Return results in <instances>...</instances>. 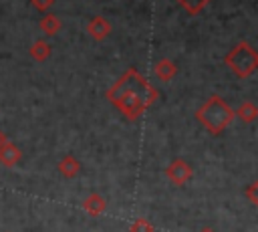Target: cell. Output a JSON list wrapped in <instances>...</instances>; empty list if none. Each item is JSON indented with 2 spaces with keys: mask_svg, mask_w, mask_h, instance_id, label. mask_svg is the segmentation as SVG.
Listing matches in <instances>:
<instances>
[{
  "mask_svg": "<svg viewBox=\"0 0 258 232\" xmlns=\"http://www.w3.org/2000/svg\"><path fill=\"white\" fill-rule=\"evenodd\" d=\"M107 99L131 121H137L143 111L157 99V91L137 73V69H127L121 79L107 91Z\"/></svg>",
  "mask_w": 258,
  "mask_h": 232,
  "instance_id": "6da1fadb",
  "label": "cell"
},
{
  "mask_svg": "<svg viewBox=\"0 0 258 232\" xmlns=\"http://www.w3.org/2000/svg\"><path fill=\"white\" fill-rule=\"evenodd\" d=\"M196 119L202 123V127L206 131H210L212 135H220L234 121V109L220 95H212L196 111Z\"/></svg>",
  "mask_w": 258,
  "mask_h": 232,
  "instance_id": "7a4b0ae2",
  "label": "cell"
},
{
  "mask_svg": "<svg viewBox=\"0 0 258 232\" xmlns=\"http://www.w3.org/2000/svg\"><path fill=\"white\" fill-rule=\"evenodd\" d=\"M224 63L236 73V77L246 79L258 67V52H256V48L250 42L242 40L224 56Z\"/></svg>",
  "mask_w": 258,
  "mask_h": 232,
  "instance_id": "3957f363",
  "label": "cell"
},
{
  "mask_svg": "<svg viewBox=\"0 0 258 232\" xmlns=\"http://www.w3.org/2000/svg\"><path fill=\"white\" fill-rule=\"evenodd\" d=\"M165 176H167V180H169L173 186H185V184L191 180L194 169H191V165H189L185 159L175 157V159L169 161V165L165 167Z\"/></svg>",
  "mask_w": 258,
  "mask_h": 232,
  "instance_id": "277c9868",
  "label": "cell"
},
{
  "mask_svg": "<svg viewBox=\"0 0 258 232\" xmlns=\"http://www.w3.org/2000/svg\"><path fill=\"white\" fill-rule=\"evenodd\" d=\"M22 159V151L16 143H12L10 139H6L2 145H0V163L6 165V167H14L18 161Z\"/></svg>",
  "mask_w": 258,
  "mask_h": 232,
  "instance_id": "5b68a950",
  "label": "cell"
},
{
  "mask_svg": "<svg viewBox=\"0 0 258 232\" xmlns=\"http://www.w3.org/2000/svg\"><path fill=\"white\" fill-rule=\"evenodd\" d=\"M83 210H85L89 216L97 218V216H101V214L107 210V200H105L101 194L93 192V194H89V196L83 200Z\"/></svg>",
  "mask_w": 258,
  "mask_h": 232,
  "instance_id": "8992f818",
  "label": "cell"
},
{
  "mask_svg": "<svg viewBox=\"0 0 258 232\" xmlns=\"http://www.w3.org/2000/svg\"><path fill=\"white\" fill-rule=\"evenodd\" d=\"M87 30H89V34H91L95 40H103V38H107L109 32H111V22H109L107 18H103V16H95V18L89 22Z\"/></svg>",
  "mask_w": 258,
  "mask_h": 232,
  "instance_id": "52a82bcc",
  "label": "cell"
},
{
  "mask_svg": "<svg viewBox=\"0 0 258 232\" xmlns=\"http://www.w3.org/2000/svg\"><path fill=\"white\" fill-rule=\"evenodd\" d=\"M79 171H81V161H79L75 155H64V157H60V161H58V173H60L64 180H73Z\"/></svg>",
  "mask_w": 258,
  "mask_h": 232,
  "instance_id": "ba28073f",
  "label": "cell"
},
{
  "mask_svg": "<svg viewBox=\"0 0 258 232\" xmlns=\"http://www.w3.org/2000/svg\"><path fill=\"white\" fill-rule=\"evenodd\" d=\"M153 73H155V77H157L159 81L167 83V81H171V79L175 77L177 67H175V63H173V61H169V59H161V61H157V63H155Z\"/></svg>",
  "mask_w": 258,
  "mask_h": 232,
  "instance_id": "9c48e42d",
  "label": "cell"
},
{
  "mask_svg": "<svg viewBox=\"0 0 258 232\" xmlns=\"http://www.w3.org/2000/svg\"><path fill=\"white\" fill-rule=\"evenodd\" d=\"M234 117H240L242 123H252V121H256V117H258V107H256L252 101H244V103H240V107L234 111Z\"/></svg>",
  "mask_w": 258,
  "mask_h": 232,
  "instance_id": "30bf717a",
  "label": "cell"
},
{
  "mask_svg": "<svg viewBox=\"0 0 258 232\" xmlns=\"http://www.w3.org/2000/svg\"><path fill=\"white\" fill-rule=\"evenodd\" d=\"M60 18L56 16V14H52V12H48L42 20H40V30L44 32V34H48V36H52V34H56L58 30H60Z\"/></svg>",
  "mask_w": 258,
  "mask_h": 232,
  "instance_id": "8fae6325",
  "label": "cell"
},
{
  "mask_svg": "<svg viewBox=\"0 0 258 232\" xmlns=\"http://www.w3.org/2000/svg\"><path fill=\"white\" fill-rule=\"evenodd\" d=\"M30 56L34 59V61H38V63H42V61H46L48 56H50V44L46 42V40H36V42H32V46H30Z\"/></svg>",
  "mask_w": 258,
  "mask_h": 232,
  "instance_id": "7c38bea8",
  "label": "cell"
},
{
  "mask_svg": "<svg viewBox=\"0 0 258 232\" xmlns=\"http://www.w3.org/2000/svg\"><path fill=\"white\" fill-rule=\"evenodd\" d=\"M181 8H185L189 14H198V12H202L212 0H175Z\"/></svg>",
  "mask_w": 258,
  "mask_h": 232,
  "instance_id": "4fadbf2b",
  "label": "cell"
},
{
  "mask_svg": "<svg viewBox=\"0 0 258 232\" xmlns=\"http://www.w3.org/2000/svg\"><path fill=\"white\" fill-rule=\"evenodd\" d=\"M129 232H155V226L145 218H135L129 226Z\"/></svg>",
  "mask_w": 258,
  "mask_h": 232,
  "instance_id": "5bb4252c",
  "label": "cell"
},
{
  "mask_svg": "<svg viewBox=\"0 0 258 232\" xmlns=\"http://www.w3.org/2000/svg\"><path fill=\"white\" fill-rule=\"evenodd\" d=\"M256 190H258V184H256V182H252V184L246 188V198L250 200V204H252V206H256V204H258V196H256Z\"/></svg>",
  "mask_w": 258,
  "mask_h": 232,
  "instance_id": "9a60e30c",
  "label": "cell"
},
{
  "mask_svg": "<svg viewBox=\"0 0 258 232\" xmlns=\"http://www.w3.org/2000/svg\"><path fill=\"white\" fill-rule=\"evenodd\" d=\"M30 4L36 8V10H40V12H46L52 4H54V0H30Z\"/></svg>",
  "mask_w": 258,
  "mask_h": 232,
  "instance_id": "2e32d148",
  "label": "cell"
},
{
  "mask_svg": "<svg viewBox=\"0 0 258 232\" xmlns=\"http://www.w3.org/2000/svg\"><path fill=\"white\" fill-rule=\"evenodd\" d=\"M4 141H6V135H4V133H2V131H0V145H2V143H4Z\"/></svg>",
  "mask_w": 258,
  "mask_h": 232,
  "instance_id": "e0dca14e",
  "label": "cell"
},
{
  "mask_svg": "<svg viewBox=\"0 0 258 232\" xmlns=\"http://www.w3.org/2000/svg\"><path fill=\"white\" fill-rule=\"evenodd\" d=\"M200 232H216V230H212V228H202Z\"/></svg>",
  "mask_w": 258,
  "mask_h": 232,
  "instance_id": "ac0fdd59",
  "label": "cell"
}]
</instances>
